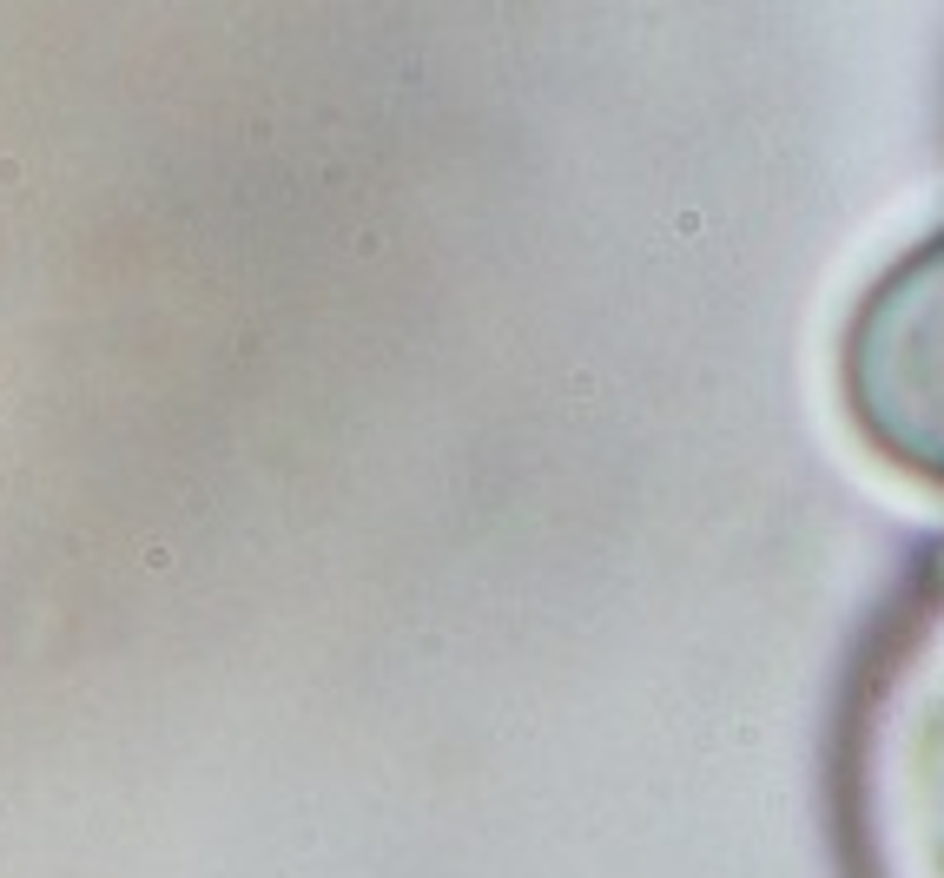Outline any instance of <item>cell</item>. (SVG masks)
<instances>
[{
    "instance_id": "7a4b0ae2",
    "label": "cell",
    "mask_w": 944,
    "mask_h": 878,
    "mask_svg": "<svg viewBox=\"0 0 944 878\" xmlns=\"http://www.w3.org/2000/svg\"><path fill=\"white\" fill-rule=\"evenodd\" d=\"M838 396L892 469L944 495V232L858 298L838 337Z\"/></svg>"
},
{
    "instance_id": "6da1fadb",
    "label": "cell",
    "mask_w": 944,
    "mask_h": 878,
    "mask_svg": "<svg viewBox=\"0 0 944 878\" xmlns=\"http://www.w3.org/2000/svg\"><path fill=\"white\" fill-rule=\"evenodd\" d=\"M846 772L858 878H944V568L885 647Z\"/></svg>"
}]
</instances>
